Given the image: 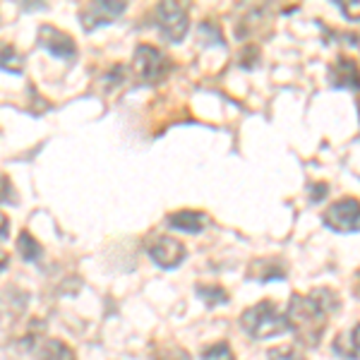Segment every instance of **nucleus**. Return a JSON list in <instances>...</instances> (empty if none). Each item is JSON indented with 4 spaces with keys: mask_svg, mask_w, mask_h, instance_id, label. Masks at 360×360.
Listing matches in <instances>:
<instances>
[{
    "mask_svg": "<svg viewBox=\"0 0 360 360\" xmlns=\"http://www.w3.org/2000/svg\"><path fill=\"white\" fill-rule=\"evenodd\" d=\"M356 293L360 295V274L356 276Z\"/></svg>",
    "mask_w": 360,
    "mask_h": 360,
    "instance_id": "nucleus-23",
    "label": "nucleus"
},
{
    "mask_svg": "<svg viewBox=\"0 0 360 360\" xmlns=\"http://www.w3.org/2000/svg\"><path fill=\"white\" fill-rule=\"evenodd\" d=\"M197 293H200L209 305H219V303H226V300H229V293L219 286H200Z\"/></svg>",
    "mask_w": 360,
    "mask_h": 360,
    "instance_id": "nucleus-16",
    "label": "nucleus"
},
{
    "mask_svg": "<svg viewBox=\"0 0 360 360\" xmlns=\"http://www.w3.org/2000/svg\"><path fill=\"white\" fill-rule=\"evenodd\" d=\"M252 269H262V271H255V274H248L250 278H257V281H269V278H283L286 271L281 269L274 262H266V259H257V262L250 264Z\"/></svg>",
    "mask_w": 360,
    "mask_h": 360,
    "instance_id": "nucleus-14",
    "label": "nucleus"
},
{
    "mask_svg": "<svg viewBox=\"0 0 360 360\" xmlns=\"http://www.w3.org/2000/svg\"><path fill=\"white\" fill-rule=\"evenodd\" d=\"M8 262H10L8 252H3V250H0V271H3V269H5V266H8Z\"/></svg>",
    "mask_w": 360,
    "mask_h": 360,
    "instance_id": "nucleus-22",
    "label": "nucleus"
},
{
    "mask_svg": "<svg viewBox=\"0 0 360 360\" xmlns=\"http://www.w3.org/2000/svg\"><path fill=\"white\" fill-rule=\"evenodd\" d=\"M39 360H77V358H75V351L65 341L49 339L39 348Z\"/></svg>",
    "mask_w": 360,
    "mask_h": 360,
    "instance_id": "nucleus-11",
    "label": "nucleus"
},
{
    "mask_svg": "<svg viewBox=\"0 0 360 360\" xmlns=\"http://www.w3.org/2000/svg\"><path fill=\"white\" fill-rule=\"evenodd\" d=\"M324 226L334 233H358L360 231V202L353 197L334 202L324 212Z\"/></svg>",
    "mask_w": 360,
    "mask_h": 360,
    "instance_id": "nucleus-5",
    "label": "nucleus"
},
{
    "mask_svg": "<svg viewBox=\"0 0 360 360\" xmlns=\"http://www.w3.org/2000/svg\"><path fill=\"white\" fill-rule=\"evenodd\" d=\"M339 307V298L329 288H317L310 295H293L291 307L286 312L288 327L305 341L307 346H315L322 336V329L329 319V312Z\"/></svg>",
    "mask_w": 360,
    "mask_h": 360,
    "instance_id": "nucleus-1",
    "label": "nucleus"
},
{
    "mask_svg": "<svg viewBox=\"0 0 360 360\" xmlns=\"http://www.w3.org/2000/svg\"><path fill=\"white\" fill-rule=\"evenodd\" d=\"M168 226L176 231H183V233H200V231L207 226V217L202 212L183 209V212H176L168 217Z\"/></svg>",
    "mask_w": 360,
    "mask_h": 360,
    "instance_id": "nucleus-10",
    "label": "nucleus"
},
{
    "mask_svg": "<svg viewBox=\"0 0 360 360\" xmlns=\"http://www.w3.org/2000/svg\"><path fill=\"white\" fill-rule=\"evenodd\" d=\"M8 233H10V221H8V217L0 212V238H8Z\"/></svg>",
    "mask_w": 360,
    "mask_h": 360,
    "instance_id": "nucleus-21",
    "label": "nucleus"
},
{
    "mask_svg": "<svg viewBox=\"0 0 360 360\" xmlns=\"http://www.w3.org/2000/svg\"><path fill=\"white\" fill-rule=\"evenodd\" d=\"M240 324L250 336H255V339H266V336L281 334L288 329L286 315H281L271 300H262V303H257L255 307L243 312Z\"/></svg>",
    "mask_w": 360,
    "mask_h": 360,
    "instance_id": "nucleus-2",
    "label": "nucleus"
},
{
    "mask_svg": "<svg viewBox=\"0 0 360 360\" xmlns=\"http://www.w3.org/2000/svg\"><path fill=\"white\" fill-rule=\"evenodd\" d=\"M149 257L154 259L161 269H173L185 259V245L171 236H156L149 243Z\"/></svg>",
    "mask_w": 360,
    "mask_h": 360,
    "instance_id": "nucleus-6",
    "label": "nucleus"
},
{
    "mask_svg": "<svg viewBox=\"0 0 360 360\" xmlns=\"http://www.w3.org/2000/svg\"><path fill=\"white\" fill-rule=\"evenodd\" d=\"M39 46H44L46 51H51L63 60H75V56H77V46H75L72 37L51 25L39 27Z\"/></svg>",
    "mask_w": 360,
    "mask_h": 360,
    "instance_id": "nucleus-8",
    "label": "nucleus"
},
{
    "mask_svg": "<svg viewBox=\"0 0 360 360\" xmlns=\"http://www.w3.org/2000/svg\"><path fill=\"white\" fill-rule=\"evenodd\" d=\"M171 68H173V63L168 60L159 49L147 46V44L137 46L135 72L144 84H156V82H161V79H166L168 72H171Z\"/></svg>",
    "mask_w": 360,
    "mask_h": 360,
    "instance_id": "nucleus-3",
    "label": "nucleus"
},
{
    "mask_svg": "<svg viewBox=\"0 0 360 360\" xmlns=\"http://www.w3.org/2000/svg\"><path fill=\"white\" fill-rule=\"evenodd\" d=\"M202 360H236V358H233V353H231V348L226 344H217V346L205 348Z\"/></svg>",
    "mask_w": 360,
    "mask_h": 360,
    "instance_id": "nucleus-18",
    "label": "nucleus"
},
{
    "mask_svg": "<svg viewBox=\"0 0 360 360\" xmlns=\"http://www.w3.org/2000/svg\"><path fill=\"white\" fill-rule=\"evenodd\" d=\"M22 56L17 53L15 46H3L0 49V70H8V72H22Z\"/></svg>",
    "mask_w": 360,
    "mask_h": 360,
    "instance_id": "nucleus-15",
    "label": "nucleus"
},
{
    "mask_svg": "<svg viewBox=\"0 0 360 360\" xmlns=\"http://www.w3.org/2000/svg\"><path fill=\"white\" fill-rule=\"evenodd\" d=\"M0 202H10V205H15L17 202L13 185H10V180L5 176H0Z\"/></svg>",
    "mask_w": 360,
    "mask_h": 360,
    "instance_id": "nucleus-19",
    "label": "nucleus"
},
{
    "mask_svg": "<svg viewBox=\"0 0 360 360\" xmlns=\"http://www.w3.org/2000/svg\"><path fill=\"white\" fill-rule=\"evenodd\" d=\"M269 360H305V356L293 346H276L269 351Z\"/></svg>",
    "mask_w": 360,
    "mask_h": 360,
    "instance_id": "nucleus-17",
    "label": "nucleus"
},
{
    "mask_svg": "<svg viewBox=\"0 0 360 360\" xmlns=\"http://www.w3.org/2000/svg\"><path fill=\"white\" fill-rule=\"evenodd\" d=\"M17 250H20V255L27 262H37V259L41 257V245H39V240H34V236L27 233V231H22L20 238H17Z\"/></svg>",
    "mask_w": 360,
    "mask_h": 360,
    "instance_id": "nucleus-13",
    "label": "nucleus"
},
{
    "mask_svg": "<svg viewBox=\"0 0 360 360\" xmlns=\"http://www.w3.org/2000/svg\"><path fill=\"white\" fill-rule=\"evenodd\" d=\"M156 25L168 41L178 44L188 34V5L183 3H161L154 8Z\"/></svg>",
    "mask_w": 360,
    "mask_h": 360,
    "instance_id": "nucleus-4",
    "label": "nucleus"
},
{
    "mask_svg": "<svg viewBox=\"0 0 360 360\" xmlns=\"http://www.w3.org/2000/svg\"><path fill=\"white\" fill-rule=\"evenodd\" d=\"M336 351L346 358L360 360V324L353 327L351 334H341L339 339H336Z\"/></svg>",
    "mask_w": 360,
    "mask_h": 360,
    "instance_id": "nucleus-12",
    "label": "nucleus"
},
{
    "mask_svg": "<svg viewBox=\"0 0 360 360\" xmlns=\"http://www.w3.org/2000/svg\"><path fill=\"white\" fill-rule=\"evenodd\" d=\"M127 5L125 3H113V0H103V3H86L82 10H79V20H82V27L86 32L96 27H103L108 22H113L118 15L125 13Z\"/></svg>",
    "mask_w": 360,
    "mask_h": 360,
    "instance_id": "nucleus-7",
    "label": "nucleus"
},
{
    "mask_svg": "<svg viewBox=\"0 0 360 360\" xmlns=\"http://www.w3.org/2000/svg\"><path fill=\"white\" fill-rule=\"evenodd\" d=\"M341 10L346 13V17L348 20H360V0L358 3H346V5H341Z\"/></svg>",
    "mask_w": 360,
    "mask_h": 360,
    "instance_id": "nucleus-20",
    "label": "nucleus"
},
{
    "mask_svg": "<svg viewBox=\"0 0 360 360\" xmlns=\"http://www.w3.org/2000/svg\"><path fill=\"white\" fill-rule=\"evenodd\" d=\"M329 82L346 89H360V70L353 58H336L329 68Z\"/></svg>",
    "mask_w": 360,
    "mask_h": 360,
    "instance_id": "nucleus-9",
    "label": "nucleus"
}]
</instances>
